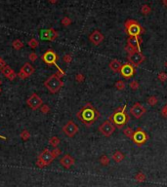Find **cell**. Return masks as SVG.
Masks as SVG:
<instances>
[{
    "instance_id": "2e32d148",
    "label": "cell",
    "mask_w": 167,
    "mask_h": 187,
    "mask_svg": "<svg viewBox=\"0 0 167 187\" xmlns=\"http://www.w3.org/2000/svg\"><path fill=\"white\" fill-rule=\"evenodd\" d=\"M75 163V160L74 158L71 156L69 154H66L65 156H63L62 158L60 159V164L62 165V166L66 169V170H69V169H71V166Z\"/></svg>"
},
{
    "instance_id": "d590c367",
    "label": "cell",
    "mask_w": 167,
    "mask_h": 187,
    "mask_svg": "<svg viewBox=\"0 0 167 187\" xmlns=\"http://www.w3.org/2000/svg\"><path fill=\"white\" fill-rule=\"evenodd\" d=\"M125 51L128 53V55H132V54H135V53H139L137 50H135V49H133L132 47H130L129 45H126L125 47Z\"/></svg>"
},
{
    "instance_id": "6da1fadb",
    "label": "cell",
    "mask_w": 167,
    "mask_h": 187,
    "mask_svg": "<svg viewBox=\"0 0 167 187\" xmlns=\"http://www.w3.org/2000/svg\"><path fill=\"white\" fill-rule=\"evenodd\" d=\"M76 117L81 123L89 127L99 119L100 112L98 111V109H96V107L93 106L92 103L87 102L76 113Z\"/></svg>"
},
{
    "instance_id": "cb8c5ba5",
    "label": "cell",
    "mask_w": 167,
    "mask_h": 187,
    "mask_svg": "<svg viewBox=\"0 0 167 187\" xmlns=\"http://www.w3.org/2000/svg\"><path fill=\"white\" fill-rule=\"evenodd\" d=\"M12 46H13L15 50H21V49L24 47V43L21 41L20 39H16V40H14L13 43H12Z\"/></svg>"
},
{
    "instance_id": "4316f807",
    "label": "cell",
    "mask_w": 167,
    "mask_h": 187,
    "mask_svg": "<svg viewBox=\"0 0 167 187\" xmlns=\"http://www.w3.org/2000/svg\"><path fill=\"white\" fill-rule=\"evenodd\" d=\"M100 163H101L102 166H108V164H110V158H108L107 155H102L101 158H100Z\"/></svg>"
},
{
    "instance_id": "ee69618b",
    "label": "cell",
    "mask_w": 167,
    "mask_h": 187,
    "mask_svg": "<svg viewBox=\"0 0 167 187\" xmlns=\"http://www.w3.org/2000/svg\"><path fill=\"white\" fill-rule=\"evenodd\" d=\"M162 5L167 8V0H162Z\"/></svg>"
},
{
    "instance_id": "ac0fdd59",
    "label": "cell",
    "mask_w": 167,
    "mask_h": 187,
    "mask_svg": "<svg viewBox=\"0 0 167 187\" xmlns=\"http://www.w3.org/2000/svg\"><path fill=\"white\" fill-rule=\"evenodd\" d=\"M0 71H1L3 73V75L6 76V77H7L10 81L14 80V79L16 78V76H17L16 72H15L14 70L12 69V67L10 65H8V64L5 67H3Z\"/></svg>"
},
{
    "instance_id": "30bf717a",
    "label": "cell",
    "mask_w": 167,
    "mask_h": 187,
    "mask_svg": "<svg viewBox=\"0 0 167 187\" xmlns=\"http://www.w3.org/2000/svg\"><path fill=\"white\" fill-rule=\"evenodd\" d=\"M115 131V126L111 123V121H105L104 123H102L99 127V132L101 133L104 137H111Z\"/></svg>"
},
{
    "instance_id": "e0dca14e",
    "label": "cell",
    "mask_w": 167,
    "mask_h": 187,
    "mask_svg": "<svg viewBox=\"0 0 167 187\" xmlns=\"http://www.w3.org/2000/svg\"><path fill=\"white\" fill-rule=\"evenodd\" d=\"M141 43H142V40L140 37L128 36V38H127V45H129L130 47L137 50L139 53H141Z\"/></svg>"
},
{
    "instance_id": "d4e9b609",
    "label": "cell",
    "mask_w": 167,
    "mask_h": 187,
    "mask_svg": "<svg viewBox=\"0 0 167 187\" xmlns=\"http://www.w3.org/2000/svg\"><path fill=\"white\" fill-rule=\"evenodd\" d=\"M20 137L24 140V141H26L28 139H29L30 133H29L28 130H23L22 133H21V134H20Z\"/></svg>"
},
{
    "instance_id": "e575fe53",
    "label": "cell",
    "mask_w": 167,
    "mask_h": 187,
    "mask_svg": "<svg viewBox=\"0 0 167 187\" xmlns=\"http://www.w3.org/2000/svg\"><path fill=\"white\" fill-rule=\"evenodd\" d=\"M84 79H85V76L82 73H77V74L75 75V80H76V82H78V83H82Z\"/></svg>"
},
{
    "instance_id": "277c9868",
    "label": "cell",
    "mask_w": 167,
    "mask_h": 187,
    "mask_svg": "<svg viewBox=\"0 0 167 187\" xmlns=\"http://www.w3.org/2000/svg\"><path fill=\"white\" fill-rule=\"evenodd\" d=\"M124 27L127 34L132 37H139L142 33L145 32V29L136 20H127L124 23Z\"/></svg>"
},
{
    "instance_id": "7bdbcfd3",
    "label": "cell",
    "mask_w": 167,
    "mask_h": 187,
    "mask_svg": "<svg viewBox=\"0 0 167 187\" xmlns=\"http://www.w3.org/2000/svg\"><path fill=\"white\" fill-rule=\"evenodd\" d=\"M6 65H7V63H6L5 60H3L1 57H0V70H1L3 67H5Z\"/></svg>"
},
{
    "instance_id": "8992f818",
    "label": "cell",
    "mask_w": 167,
    "mask_h": 187,
    "mask_svg": "<svg viewBox=\"0 0 167 187\" xmlns=\"http://www.w3.org/2000/svg\"><path fill=\"white\" fill-rule=\"evenodd\" d=\"M131 139L133 140V142H134L136 145L142 146L148 141V136L142 128H138L137 130L134 131V134H133Z\"/></svg>"
},
{
    "instance_id": "1f68e13d",
    "label": "cell",
    "mask_w": 167,
    "mask_h": 187,
    "mask_svg": "<svg viewBox=\"0 0 167 187\" xmlns=\"http://www.w3.org/2000/svg\"><path fill=\"white\" fill-rule=\"evenodd\" d=\"M115 88H116L117 90L122 91L125 89V83H124L122 80H118V81L115 82Z\"/></svg>"
},
{
    "instance_id": "3957f363",
    "label": "cell",
    "mask_w": 167,
    "mask_h": 187,
    "mask_svg": "<svg viewBox=\"0 0 167 187\" xmlns=\"http://www.w3.org/2000/svg\"><path fill=\"white\" fill-rule=\"evenodd\" d=\"M63 75H65V72H59L55 73V74H52L49 76L46 80L44 81V86L48 89V91L50 92L51 94H56L58 93L61 88L63 87V81L61 80V77Z\"/></svg>"
},
{
    "instance_id": "ab89813d",
    "label": "cell",
    "mask_w": 167,
    "mask_h": 187,
    "mask_svg": "<svg viewBox=\"0 0 167 187\" xmlns=\"http://www.w3.org/2000/svg\"><path fill=\"white\" fill-rule=\"evenodd\" d=\"M37 58H38V56L34 53V52H32V53H30V54H29V59L30 60V62H35V60H37Z\"/></svg>"
},
{
    "instance_id": "f6af8a7d",
    "label": "cell",
    "mask_w": 167,
    "mask_h": 187,
    "mask_svg": "<svg viewBox=\"0 0 167 187\" xmlns=\"http://www.w3.org/2000/svg\"><path fill=\"white\" fill-rule=\"evenodd\" d=\"M0 139H3V140H6V139H7V137H3V136H0Z\"/></svg>"
},
{
    "instance_id": "83f0119b",
    "label": "cell",
    "mask_w": 167,
    "mask_h": 187,
    "mask_svg": "<svg viewBox=\"0 0 167 187\" xmlns=\"http://www.w3.org/2000/svg\"><path fill=\"white\" fill-rule=\"evenodd\" d=\"M151 6L148 5V4H144L141 7V13L144 14V15H148L151 13Z\"/></svg>"
},
{
    "instance_id": "ffe728a7",
    "label": "cell",
    "mask_w": 167,
    "mask_h": 187,
    "mask_svg": "<svg viewBox=\"0 0 167 187\" xmlns=\"http://www.w3.org/2000/svg\"><path fill=\"white\" fill-rule=\"evenodd\" d=\"M124 158H125V156L121 151L119 150H117V151H115L113 154H112V159L116 162V163H120L121 161L124 160Z\"/></svg>"
},
{
    "instance_id": "603a6c76",
    "label": "cell",
    "mask_w": 167,
    "mask_h": 187,
    "mask_svg": "<svg viewBox=\"0 0 167 187\" xmlns=\"http://www.w3.org/2000/svg\"><path fill=\"white\" fill-rule=\"evenodd\" d=\"M146 174L144 173H142V171H138L137 173L135 174V179H136V181L137 182H144L145 180H146Z\"/></svg>"
},
{
    "instance_id": "ba28073f",
    "label": "cell",
    "mask_w": 167,
    "mask_h": 187,
    "mask_svg": "<svg viewBox=\"0 0 167 187\" xmlns=\"http://www.w3.org/2000/svg\"><path fill=\"white\" fill-rule=\"evenodd\" d=\"M26 104L32 110H37L43 105V100L37 94H32L28 100H26Z\"/></svg>"
},
{
    "instance_id": "7c38bea8",
    "label": "cell",
    "mask_w": 167,
    "mask_h": 187,
    "mask_svg": "<svg viewBox=\"0 0 167 187\" xmlns=\"http://www.w3.org/2000/svg\"><path fill=\"white\" fill-rule=\"evenodd\" d=\"M34 71H35L34 67L29 63H26L23 65L22 68H21L20 72L18 73V76H19V78L21 79H26L28 77H29L30 75H32L33 73H34Z\"/></svg>"
},
{
    "instance_id": "5b68a950",
    "label": "cell",
    "mask_w": 167,
    "mask_h": 187,
    "mask_svg": "<svg viewBox=\"0 0 167 187\" xmlns=\"http://www.w3.org/2000/svg\"><path fill=\"white\" fill-rule=\"evenodd\" d=\"M54 156L52 154V151H50L48 148H45L40 154H39L37 161H36V166L38 168H44L49 165L54 161Z\"/></svg>"
},
{
    "instance_id": "7a4b0ae2",
    "label": "cell",
    "mask_w": 167,
    "mask_h": 187,
    "mask_svg": "<svg viewBox=\"0 0 167 187\" xmlns=\"http://www.w3.org/2000/svg\"><path fill=\"white\" fill-rule=\"evenodd\" d=\"M126 105H123L121 107H118L117 109H115V111L110 116V120L112 124L115 126V128L121 129L124 127V125L127 124V122L129 121V115L126 114Z\"/></svg>"
},
{
    "instance_id": "9c48e42d",
    "label": "cell",
    "mask_w": 167,
    "mask_h": 187,
    "mask_svg": "<svg viewBox=\"0 0 167 187\" xmlns=\"http://www.w3.org/2000/svg\"><path fill=\"white\" fill-rule=\"evenodd\" d=\"M78 132V126L72 120H69L63 127V133L69 137H74Z\"/></svg>"
},
{
    "instance_id": "4dcf8cb0",
    "label": "cell",
    "mask_w": 167,
    "mask_h": 187,
    "mask_svg": "<svg viewBox=\"0 0 167 187\" xmlns=\"http://www.w3.org/2000/svg\"><path fill=\"white\" fill-rule=\"evenodd\" d=\"M28 45H29L31 49H35V48L38 47L39 42H38L37 40H36L35 38H31V39H30V40L28 42Z\"/></svg>"
},
{
    "instance_id": "9a60e30c",
    "label": "cell",
    "mask_w": 167,
    "mask_h": 187,
    "mask_svg": "<svg viewBox=\"0 0 167 187\" xmlns=\"http://www.w3.org/2000/svg\"><path fill=\"white\" fill-rule=\"evenodd\" d=\"M135 73V69L130 63H124L121 66L120 69V74L123 76L125 79H128L130 77H132Z\"/></svg>"
},
{
    "instance_id": "836d02e7",
    "label": "cell",
    "mask_w": 167,
    "mask_h": 187,
    "mask_svg": "<svg viewBox=\"0 0 167 187\" xmlns=\"http://www.w3.org/2000/svg\"><path fill=\"white\" fill-rule=\"evenodd\" d=\"M129 86H130V88H131L132 90H138L139 87H140L139 82H138V81H136V80H133V81L130 82Z\"/></svg>"
},
{
    "instance_id": "484cf974",
    "label": "cell",
    "mask_w": 167,
    "mask_h": 187,
    "mask_svg": "<svg viewBox=\"0 0 167 187\" xmlns=\"http://www.w3.org/2000/svg\"><path fill=\"white\" fill-rule=\"evenodd\" d=\"M123 134L125 137H129V139H132V136H133V134H134V131H133V129L131 127H127L123 130Z\"/></svg>"
},
{
    "instance_id": "44dd1931",
    "label": "cell",
    "mask_w": 167,
    "mask_h": 187,
    "mask_svg": "<svg viewBox=\"0 0 167 187\" xmlns=\"http://www.w3.org/2000/svg\"><path fill=\"white\" fill-rule=\"evenodd\" d=\"M40 38L42 40L50 41V28L40 30Z\"/></svg>"
},
{
    "instance_id": "7dc6e473",
    "label": "cell",
    "mask_w": 167,
    "mask_h": 187,
    "mask_svg": "<svg viewBox=\"0 0 167 187\" xmlns=\"http://www.w3.org/2000/svg\"><path fill=\"white\" fill-rule=\"evenodd\" d=\"M1 84H2V81H1V79H0V86H1Z\"/></svg>"
},
{
    "instance_id": "60d3db41",
    "label": "cell",
    "mask_w": 167,
    "mask_h": 187,
    "mask_svg": "<svg viewBox=\"0 0 167 187\" xmlns=\"http://www.w3.org/2000/svg\"><path fill=\"white\" fill-rule=\"evenodd\" d=\"M61 153H62V151H61V149H59V148H54V150L52 151V154H53V156H54V158H57L58 156H60L61 155Z\"/></svg>"
},
{
    "instance_id": "52a82bcc",
    "label": "cell",
    "mask_w": 167,
    "mask_h": 187,
    "mask_svg": "<svg viewBox=\"0 0 167 187\" xmlns=\"http://www.w3.org/2000/svg\"><path fill=\"white\" fill-rule=\"evenodd\" d=\"M58 59H59V57H58V55L56 54V52H54L53 50L46 51L43 56H42V60H43L45 63L48 64V65H56L58 68H59V72H64L63 70L57 65Z\"/></svg>"
},
{
    "instance_id": "d6986e66",
    "label": "cell",
    "mask_w": 167,
    "mask_h": 187,
    "mask_svg": "<svg viewBox=\"0 0 167 187\" xmlns=\"http://www.w3.org/2000/svg\"><path fill=\"white\" fill-rule=\"evenodd\" d=\"M121 66H122V63H121L117 59L111 60L110 62V63H108V67H110V69L112 70V72H114V73L120 72Z\"/></svg>"
},
{
    "instance_id": "f546056e",
    "label": "cell",
    "mask_w": 167,
    "mask_h": 187,
    "mask_svg": "<svg viewBox=\"0 0 167 187\" xmlns=\"http://www.w3.org/2000/svg\"><path fill=\"white\" fill-rule=\"evenodd\" d=\"M148 103L150 104L151 106H154L157 103V102H158V100H157V97L156 96H151L148 97Z\"/></svg>"
},
{
    "instance_id": "d6a6232c",
    "label": "cell",
    "mask_w": 167,
    "mask_h": 187,
    "mask_svg": "<svg viewBox=\"0 0 167 187\" xmlns=\"http://www.w3.org/2000/svg\"><path fill=\"white\" fill-rule=\"evenodd\" d=\"M61 23H62V24L64 26H69V24L71 23V20L69 19V17H64L63 19H62V21H61Z\"/></svg>"
},
{
    "instance_id": "74e56055",
    "label": "cell",
    "mask_w": 167,
    "mask_h": 187,
    "mask_svg": "<svg viewBox=\"0 0 167 187\" xmlns=\"http://www.w3.org/2000/svg\"><path fill=\"white\" fill-rule=\"evenodd\" d=\"M157 77H158V79L161 82H164L167 80V74L165 72H159L158 75H157Z\"/></svg>"
},
{
    "instance_id": "f35d334b",
    "label": "cell",
    "mask_w": 167,
    "mask_h": 187,
    "mask_svg": "<svg viewBox=\"0 0 167 187\" xmlns=\"http://www.w3.org/2000/svg\"><path fill=\"white\" fill-rule=\"evenodd\" d=\"M40 110L43 114H47V113L50 112V107L48 105H46V104H43V105L40 107Z\"/></svg>"
},
{
    "instance_id": "c3c4849f",
    "label": "cell",
    "mask_w": 167,
    "mask_h": 187,
    "mask_svg": "<svg viewBox=\"0 0 167 187\" xmlns=\"http://www.w3.org/2000/svg\"><path fill=\"white\" fill-rule=\"evenodd\" d=\"M0 93H1V88H0Z\"/></svg>"
},
{
    "instance_id": "bcb514c9",
    "label": "cell",
    "mask_w": 167,
    "mask_h": 187,
    "mask_svg": "<svg viewBox=\"0 0 167 187\" xmlns=\"http://www.w3.org/2000/svg\"><path fill=\"white\" fill-rule=\"evenodd\" d=\"M164 65H165V67H167V60L165 62V63H164Z\"/></svg>"
},
{
    "instance_id": "8fae6325",
    "label": "cell",
    "mask_w": 167,
    "mask_h": 187,
    "mask_svg": "<svg viewBox=\"0 0 167 187\" xmlns=\"http://www.w3.org/2000/svg\"><path fill=\"white\" fill-rule=\"evenodd\" d=\"M127 60H128L129 63L131 64L133 67H137L145 62L146 57L142 53H135L132 55H128Z\"/></svg>"
},
{
    "instance_id": "5bb4252c",
    "label": "cell",
    "mask_w": 167,
    "mask_h": 187,
    "mask_svg": "<svg viewBox=\"0 0 167 187\" xmlns=\"http://www.w3.org/2000/svg\"><path fill=\"white\" fill-rule=\"evenodd\" d=\"M104 39H105L104 35H103V33L100 31V30H94L89 35V41L95 46H98L101 44Z\"/></svg>"
},
{
    "instance_id": "8d00e7d4",
    "label": "cell",
    "mask_w": 167,
    "mask_h": 187,
    "mask_svg": "<svg viewBox=\"0 0 167 187\" xmlns=\"http://www.w3.org/2000/svg\"><path fill=\"white\" fill-rule=\"evenodd\" d=\"M63 60L66 63H71V60H72V56L71 54H66L65 55V56L63 57Z\"/></svg>"
},
{
    "instance_id": "b9f144b4",
    "label": "cell",
    "mask_w": 167,
    "mask_h": 187,
    "mask_svg": "<svg viewBox=\"0 0 167 187\" xmlns=\"http://www.w3.org/2000/svg\"><path fill=\"white\" fill-rule=\"evenodd\" d=\"M160 113H161V115H162L163 118H167V104H165V105L162 107Z\"/></svg>"
},
{
    "instance_id": "f1b7e54d",
    "label": "cell",
    "mask_w": 167,
    "mask_h": 187,
    "mask_svg": "<svg viewBox=\"0 0 167 187\" xmlns=\"http://www.w3.org/2000/svg\"><path fill=\"white\" fill-rule=\"evenodd\" d=\"M58 36H59V33H58L57 30L50 27V41H55L58 38Z\"/></svg>"
},
{
    "instance_id": "7402d4cb",
    "label": "cell",
    "mask_w": 167,
    "mask_h": 187,
    "mask_svg": "<svg viewBox=\"0 0 167 187\" xmlns=\"http://www.w3.org/2000/svg\"><path fill=\"white\" fill-rule=\"evenodd\" d=\"M60 142H61V140L58 137H50V139H49V144L51 146H53L54 148L58 147V145L60 144Z\"/></svg>"
},
{
    "instance_id": "4fadbf2b",
    "label": "cell",
    "mask_w": 167,
    "mask_h": 187,
    "mask_svg": "<svg viewBox=\"0 0 167 187\" xmlns=\"http://www.w3.org/2000/svg\"><path fill=\"white\" fill-rule=\"evenodd\" d=\"M147 109L145 106H143L140 102H136L130 107V113L134 116L136 119H140L143 115L145 114Z\"/></svg>"
}]
</instances>
